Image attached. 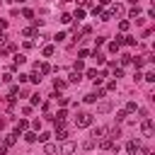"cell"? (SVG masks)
Masks as SVG:
<instances>
[{
	"label": "cell",
	"mask_w": 155,
	"mask_h": 155,
	"mask_svg": "<svg viewBox=\"0 0 155 155\" xmlns=\"http://www.w3.org/2000/svg\"><path fill=\"white\" fill-rule=\"evenodd\" d=\"M44 153H46V155H53V153H56V145H53V143H44Z\"/></svg>",
	"instance_id": "16"
},
{
	"label": "cell",
	"mask_w": 155,
	"mask_h": 155,
	"mask_svg": "<svg viewBox=\"0 0 155 155\" xmlns=\"http://www.w3.org/2000/svg\"><path fill=\"white\" fill-rule=\"evenodd\" d=\"M136 109H138L136 102H128V104H126V114H128V111H136Z\"/></svg>",
	"instance_id": "32"
},
{
	"label": "cell",
	"mask_w": 155,
	"mask_h": 155,
	"mask_svg": "<svg viewBox=\"0 0 155 155\" xmlns=\"http://www.w3.org/2000/svg\"><path fill=\"white\" fill-rule=\"evenodd\" d=\"M0 29H2V31L7 29V19H0Z\"/></svg>",
	"instance_id": "38"
},
{
	"label": "cell",
	"mask_w": 155,
	"mask_h": 155,
	"mask_svg": "<svg viewBox=\"0 0 155 155\" xmlns=\"http://www.w3.org/2000/svg\"><path fill=\"white\" fill-rule=\"evenodd\" d=\"M119 48H121L119 41H111V44H109V51H111V53H119Z\"/></svg>",
	"instance_id": "19"
},
{
	"label": "cell",
	"mask_w": 155,
	"mask_h": 155,
	"mask_svg": "<svg viewBox=\"0 0 155 155\" xmlns=\"http://www.w3.org/2000/svg\"><path fill=\"white\" fill-rule=\"evenodd\" d=\"M99 97H97V92H90V94H85V102L87 104H92V102H97Z\"/></svg>",
	"instance_id": "17"
},
{
	"label": "cell",
	"mask_w": 155,
	"mask_h": 155,
	"mask_svg": "<svg viewBox=\"0 0 155 155\" xmlns=\"http://www.w3.org/2000/svg\"><path fill=\"white\" fill-rule=\"evenodd\" d=\"M107 131H109V128H104V126H97V128H92L90 138H92V140H99V138H104V136H107Z\"/></svg>",
	"instance_id": "5"
},
{
	"label": "cell",
	"mask_w": 155,
	"mask_h": 155,
	"mask_svg": "<svg viewBox=\"0 0 155 155\" xmlns=\"http://www.w3.org/2000/svg\"><path fill=\"white\" fill-rule=\"evenodd\" d=\"M128 15H131V19H136V17L140 15V7H138V5H136V7H131V12H128Z\"/></svg>",
	"instance_id": "21"
},
{
	"label": "cell",
	"mask_w": 155,
	"mask_h": 155,
	"mask_svg": "<svg viewBox=\"0 0 155 155\" xmlns=\"http://www.w3.org/2000/svg\"><path fill=\"white\" fill-rule=\"evenodd\" d=\"M140 148H143V145H140V140H128V143H126V153H128V155L140 153Z\"/></svg>",
	"instance_id": "4"
},
{
	"label": "cell",
	"mask_w": 155,
	"mask_h": 155,
	"mask_svg": "<svg viewBox=\"0 0 155 155\" xmlns=\"http://www.w3.org/2000/svg\"><path fill=\"white\" fill-rule=\"evenodd\" d=\"M27 126H29V124H27V121H24V119H19V124H17V126H15V131H12V133H15V136H19V133H22V131H27Z\"/></svg>",
	"instance_id": "9"
},
{
	"label": "cell",
	"mask_w": 155,
	"mask_h": 155,
	"mask_svg": "<svg viewBox=\"0 0 155 155\" xmlns=\"http://www.w3.org/2000/svg\"><path fill=\"white\" fill-rule=\"evenodd\" d=\"M78 5H80V7H87V5H90V0H78Z\"/></svg>",
	"instance_id": "40"
},
{
	"label": "cell",
	"mask_w": 155,
	"mask_h": 155,
	"mask_svg": "<svg viewBox=\"0 0 155 155\" xmlns=\"http://www.w3.org/2000/svg\"><path fill=\"white\" fill-rule=\"evenodd\" d=\"M61 150H63V155H70V153H75V143H73V140H65Z\"/></svg>",
	"instance_id": "8"
},
{
	"label": "cell",
	"mask_w": 155,
	"mask_h": 155,
	"mask_svg": "<svg viewBox=\"0 0 155 155\" xmlns=\"http://www.w3.org/2000/svg\"><path fill=\"white\" fill-rule=\"evenodd\" d=\"M99 148H102V150H111V153H116V150H119L116 140H111V138H99Z\"/></svg>",
	"instance_id": "2"
},
{
	"label": "cell",
	"mask_w": 155,
	"mask_h": 155,
	"mask_svg": "<svg viewBox=\"0 0 155 155\" xmlns=\"http://www.w3.org/2000/svg\"><path fill=\"white\" fill-rule=\"evenodd\" d=\"M56 138H58V140H65V138H68V128H58V131H56Z\"/></svg>",
	"instance_id": "15"
},
{
	"label": "cell",
	"mask_w": 155,
	"mask_h": 155,
	"mask_svg": "<svg viewBox=\"0 0 155 155\" xmlns=\"http://www.w3.org/2000/svg\"><path fill=\"white\" fill-rule=\"evenodd\" d=\"M5 41H7V34H5V31H2V29H0V46H2V44H5Z\"/></svg>",
	"instance_id": "36"
},
{
	"label": "cell",
	"mask_w": 155,
	"mask_h": 155,
	"mask_svg": "<svg viewBox=\"0 0 155 155\" xmlns=\"http://www.w3.org/2000/svg\"><path fill=\"white\" fill-rule=\"evenodd\" d=\"M36 104H41V97H39V94H31V102H29V107H36Z\"/></svg>",
	"instance_id": "27"
},
{
	"label": "cell",
	"mask_w": 155,
	"mask_h": 155,
	"mask_svg": "<svg viewBox=\"0 0 155 155\" xmlns=\"http://www.w3.org/2000/svg\"><path fill=\"white\" fill-rule=\"evenodd\" d=\"M92 15H94V17H99V15H102V7H99V5H94V7H92Z\"/></svg>",
	"instance_id": "34"
},
{
	"label": "cell",
	"mask_w": 155,
	"mask_h": 155,
	"mask_svg": "<svg viewBox=\"0 0 155 155\" xmlns=\"http://www.w3.org/2000/svg\"><path fill=\"white\" fill-rule=\"evenodd\" d=\"M24 140L27 143H36V131H27L24 133Z\"/></svg>",
	"instance_id": "11"
},
{
	"label": "cell",
	"mask_w": 155,
	"mask_h": 155,
	"mask_svg": "<svg viewBox=\"0 0 155 155\" xmlns=\"http://www.w3.org/2000/svg\"><path fill=\"white\" fill-rule=\"evenodd\" d=\"M65 116H68V114H65V109H61V111H58L53 119H58V121H65Z\"/></svg>",
	"instance_id": "29"
},
{
	"label": "cell",
	"mask_w": 155,
	"mask_h": 155,
	"mask_svg": "<svg viewBox=\"0 0 155 155\" xmlns=\"http://www.w3.org/2000/svg\"><path fill=\"white\" fill-rule=\"evenodd\" d=\"M0 2H2V0H0Z\"/></svg>",
	"instance_id": "43"
},
{
	"label": "cell",
	"mask_w": 155,
	"mask_h": 155,
	"mask_svg": "<svg viewBox=\"0 0 155 155\" xmlns=\"http://www.w3.org/2000/svg\"><path fill=\"white\" fill-rule=\"evenodd\" d=\"M94 143H97V140H92V138H87V140L82 143V148H85V150H92V148H94Z\"/></svg>",
	"instance_id": "20"
},
{
	"label": "cell",
	"mask_w": 155,
	"mask_h": 155,
	"mask_svg": "<svg viewBox=\"0 0 155 155\" xmlns=\"http://www.w3.org/2000/svg\"><path fill=\"white\" fill-rule=\"evenodd\" d=\"M97 5H99V7H107V5H111V0H99Z\"/></svg>",
	"instance_id": "37"
},
{
	"label": "cell",
	"mask_w": 155,
	"mask_h": 155,
	"mask_svg": "<svg viewBox=\"0 0 155 155\" xmlns=\"http://www.w3.org/2000/svg\"><path fill=\"white\" fill-rule=\"evenodd\" d=\"M61 22H63V24H68V22H73V17H70V15H61Z\"/></svg>",
	"instance_id": "35"
},
{
	"label": "cell",
	"mask_w": 155,
	"mask_h": 155,
	"mask_svg": "<svg viewBox=\"0 0 155 155\" xmlns=\"http://www.w3.org/2000/svg\"><path fill=\"white\" fill-rule=\"evenodd\" d=\"M65 85H68V82H65V80H58V78H56V82H53V87H56V92H61V90H65Z\"/></svg>",
	"instance_id": "14"
},
{
	"label": "cell",
	"mask_w": 155,
	"mask_h": 155,
	"mask_svg": "<svg viewBox=\"0 0 155 155\" xmlns=\"http://www.w3.org/2000/svg\"><path fill=\"white\" fill-rule=\"evenodd\" d=\"M131 63H133L136 68H143V63H145V58H131Z\"/></svg>",
	"instance_id": "25"
},
{
	"label": "cell",
	"mask_w": 155,
	"mask_h": 155,
	"mask_svg": "<svg viewBox=\"0 0 155 155\" xmlns=\"http://www.w3.org/2000/svg\"><path fill=\"white\" fill-rule=\"evenodd\" d=\"M126 119V109H121V111H116V121H124Z\"/></svg>",
	"instance_id": "33"
},
{
	"label": "cell",
	"mask_w": 155,
	"mask_h": 155,
	"mask_svg": "<svg viewBox=\"0 0 155 155\" xmlns=\"http://www.w3.org/2000/svg\"><path fill=\"white\" fill-rule=\"evenodd\" d=\"M153 128H155V126H153V121H150V116L140 121V133H143L145 138H148V136H153Z\"/></svg>",
	"instance_id": "3"
},
{
	"label": "cell",
	"mask_w": 155,
	"mask_h": 155,
	"mask_svg": "<svg viewBox=\"0 0 155 155\" xmlns=\"http://www.w3.org/2000/svg\"><path fill=\"white\" fill-rule=\"evenodd\" d=\"M80 80H82V75H80V73H78V70H73V73H70V75H68V82H73V85H78V82H80Z\"/></svg>",
	"instance_id": "10"
},
{
	"label": "cell",
	"mask_w": 155,
	"mask_h": 155,
	"mask_svg": "<svg viewBox=\"0 0 155 155\" xmlns=\"http://www.w3.org/2000/svg\"><path fill=\"white\" fill-rule=\"evenodd\" d=\"M5 153H7V145H5V143H0V155H5Z\"/></svg>",
	"instance_id": "39"
},
{
	"label": "cell",
	"mask_w": 155,
	"mask_h": 155,
	"mask_svg": "<svg viewBox=\"0 0 155 155\" xmlns=\"http://www.w3.org/2000/svg\"><path fill=\"white\" fill-rule=\"evenodd\" d=\"M0 128H5V119H0Z\"/></svg>",
	"instance_id": "41"
},
{
	"label": "cell",
	"mask_w": 155,
	"mask_h": 155,
	"mask_svg": "<svg viewBox=\"0 0 155 155\" xmlns=\"http://www.w3.org/2000/svg\"><path fill=\"white\" fill-rule=\"evenodd\" d=\"M2 143H5L7 148H10V145H15V143H17V136H15V133H10V136H5V140H2Z\"/></svg>",
	"instance_id": "12"
},
{
	"label": "cell",
	"mask_w": 155,
	"mask_h": 155,
	"mask_svg": "<svg viewBox=\"0 0 155 155\" xmlns=\"http://www.w3.org/2000/svg\"><path fill=\"white\" fill-rule=\"evenodd\" d=\"M70 17L80 22V19H85V10H82V7H78V10H75V15H70Z\"/></svg>",
	"instance_id": "13"
},
{
	"label": "cell",
	"mask_w": 155,
	"mask_h": 155,
	"mask_svg": "<svg viewBox=\"0 0 155 155\" xmlns=\"http://www.w3.org/2000/svg\"><path fill=\"white\" fill-rule=\"evenodd\" d=\"M128 63H131V56L124 53V56H121V65H128Z\"/></svg>",
	"instance_id": "31"
},
{
	"label": "cell",
	"mask_w": 155,
	"mask_h": 155,
	"mask_svg": "<svg viewBox=\"0 0 155 155\" xmlns=\"http://www.w3.org/2000/svg\"><path fill=\"white\" fill-rule=\"evenodd\" d=\"M75 126H78V128L92 126V114H87V111H80V114L75 116Z\"/></svg>",
	"instance_id": "1"
},
{
	"label": "cell",
	"mask_w": 155,
	"mask_h": 155,
	"mask_svg": "<svg viewBox=\"0 0 155 155\" xmlns=\"http://www.w3.org/2000/svg\"><path fill=\"white\" fill-rule=\"evenodd\" d=\"M92 56H94V58H97V63H104V53H99V51H97V48H94V51H92Z\"/></svg>",
	"instance_id": "23"
},
{
	"label": "cell",
	"mask_w": 155,
	"mask_h": 155,
	"mask_svg": "<svg viewBox=\"0 0 155 155\" xmlns=\"http://www.w3.org/2000/svg\"><path fill=\"white\" fill-rule=\"evenodd\" d=\"M22 17H27V19H31V17H34V12H31V10L27 7V10H22Z\"/></svg>",
	"instance_id": "30"
},
{
	"label": "cell",
	"mask_w": 155,
	"mask_h": 155,
	"mask_svg": "<svg viewBox=\"0 0 155 155\" xmlns=\"http://www.w3.org/2000/svg\"><path fill=\"white\" fill-rule=\"evenodd\" d=\"M143 80H148V82H155V73H153V70H148V73L143 75Z\"/></svg>",
	"instance_id": "26"
},
{
	"label": "cell",
	"mask_w": 155,
	"mask_h": 155,
	"mask_svg": "<svg viewBox=\"0 0 155 155\" xmlns=\"http://www.w3.org/2000/svg\"><path fill=\"white\" fill-rule=\"evenodd\" d=\"M27 78H29L31 82H41V75H39V73H31V75H27Z\"/></svg>",
	"instance_id": "28"
},
{
	"label": "cell",
	"mask_w": 155,
	"mask_h": 155,
	"mask_svg": "<svg viewBox=\"0 0 155 155\" xmlns=\"http://www.w3.org/2000/svg\"><path fill=\"white\" fill-rule=\"evenodd\" d=\"M148 155H150V153H148Z\"/></svg>",
	"instance_id": "44"
},
{
	"label": "cell",
	"mask_w": 155,
	"mask_h": 155,
	"mask_svg": "<svg viewBox=\"0 0 155 155\" xmlns=\"http://www.w3.org/2000/svg\"><path fill=\"white\" fill-rule=\"evenodd\" d=\"M22 34L24 36H36V29L34 27H27V29H22Z\"/></svg>",
	"instance_id": "18"
},
{
	"label": "cell",
	"mask_w": 155,
	"mask_h": 155,
	"mask_svg": "<svg viewBox=\"0 0 155 155\" xmlns=\"http://www.w3.org/2000/svg\"><path fill=\"white\" fill-rule=\"evenodd\" d=\"M97 111H99V114H109V111H111V102H109V99H102V102L97 104Z\"/></svg>",
	"instance_id": "6"
},
{
	"label": "cell",
	"mask_w": 155,
	"mask_h": 155,
	"mask_svg": "<svg viewBox=\"0 0 155 155\" xmlns=\"http://www.w3.org/2000/svg\"><path fill=\"white\" fill-rule=\"evenodd\" d=\"M15 2H24V0H15Z\"/></svg>",
	"instance_id": "42"
},
{
	"label": "cell",
	"mask_w": 155,
	"mask_h": 155,
	"mask_svg": "<svg viewBox=\"0 0 155 155\" xmlns=\"http://www.w3.org/2000/svg\"><path fill=\"white\" fill-rule=\"evenodd\" d=\"M41 53H44L46 58H48V56H53V46H51V44H48V46H44V51H41Z\"/></svg>",
	"instance_id": "22"
},
{
	"label": "cell",
	"mask_w": 155,
	"mask_h": 155,
	"mask_svg": "<svg viewBox=\"0 0 155 155\" xmlns=\"http://www.w3.org/2000/svg\"><path fill=\"white\" fill-rule=\"evenodd\" d=\"M34 68H36L39 75H48V73H51V65H48V63H36Z\"/></svg>",
	"instance_id": "7"
},
{
	"label": "cell",
	"mask_w": 155,
	"mask_h": 155,
	"mask_svg": "<svg viewBox=\"0 0 155 155\" xmlns=\"http://www.w3.org/2000/svg\"><path fill=\"white\" fill-rule=\"evenodd\" d=\"M24 61H27V58H24V56H22V53H15V65H22V63H24Z\"/></svg>",
	"instance_id": "24"
}]
</instances>
